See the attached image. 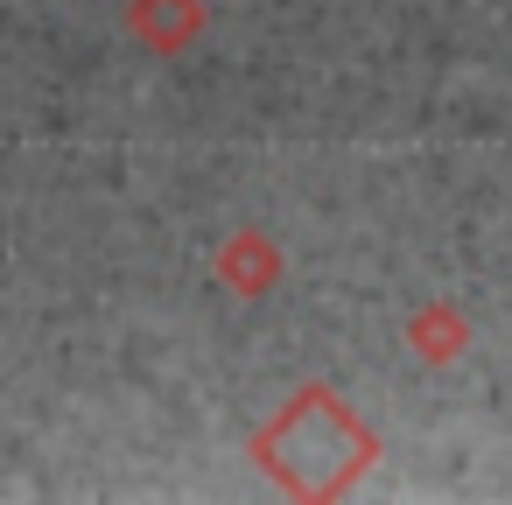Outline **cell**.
Segmentation results:
<instances>
[{"instance_id":"cell-3","label":"cell","mask_w":512,"mask_h":505,"mask_svg":"<svg viewBox=\"0 0 512 505\" xmlns=\"http://www.w3.org/2000/svg\"><path fill=\"white\" fill-rule=\"evenodd\" d=\"M204 22H211L204 0H134L127 8V36L141 50H155V57H183L204 36Z\"/></svg>"},{"instance_id":"cell-2","label":"cell","mask_w":512,"mask_h":505,"mask_svg":"<svg viewBox=\"0 0 512 505\" xmlns=\"http://www.w3.org/2000/svg\"><path fill=\"white\" fill-rule=\"evenodd\" d=\"M211 274H218V288H232V295H267V288H281V274H288V260H281V246L267 239V232H253V225H239V232H225L218 239V253H211Z\"/></svg>"},{"instance_id":"cell-1","label":"cell","mask_w":512,"mask_h":505,"mask_svg":"<svg viewBox=\"0 0 512 505\" xmlns=\"http://www.w3.org/2000/svg\"><path fill=\"white\" fill-rule=\"evenodd\" d=\"M379 456L372 428L330 393V386H302L295 400H281V414L253 435V463L288 491V498H337L358 484V470Z\"/></svg>"}]
</instances>
